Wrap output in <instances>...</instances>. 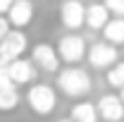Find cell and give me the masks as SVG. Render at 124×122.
<instances>
[{
    "mask_svg": "<svg viewBox=\"0 0 124 122\" xmlns=\"http://www.w3.org/2000/svg\"><path fill=\"white\" fill-rule=\"evenodd\" d=\"M57 122H72V120H69V117H64V120H57Z\"/></svg>",
    "mask_w": 124,
    "mask_h": 122,
    "instance_id": "cell-20",
    "label": "cell"
},
{
    "mask_svg": "<svg viewBox=\"0 0 124 122\" xmlns=\"http://www.w3.org/2000/svg\"><path fill=\"white\" fill-rule=\"evenodd\" d=\"M57 58L60 62H67V67H72V65H79V62L86 58V38L84 36H79L74 31H69V34H64L60 41H57Z\"/></svg>",
    "mask_w": 124,
    "mask_h": 122,
    "instance_id": "cell-2",
    "label": "cell"
},
{
    "mask_svg": "<svg viewBox=\"0 0 124 122\" xmlns=\"http://www.w3.org/2000/svg\"><path fill=\"white\" fill-rule=\"evenodd\" d=\"M98 117L105 122H122L124 120V103L119 93H103L100 101L95 103Z\"/></svg>",
    "mask_w": 124,
    "mask_h": 122,
    "instance_id": "cell-7",
    "label": "cell"
},
{
    "mask_svg": "<svg viewBox=\"0 0 124 122\" xmlns=\"http://www.w3.org/2000/svg\"><path fill=\"white\" fill-rule=\"evenodd\" d=\"M105 10L115 17H124V0H103Z\"/></svg>",
    "mask_w": 124,
    "mask_h": 122,
    "instance_id": "cell-16",
    "label": "cell"
},
{
    "mask_svg": "<svg viewBox=\"0 0 124 122\" xmlns=\"http://www.w3.org/2000/svg\"><path fill=\"white\" fill-rule=\"evenodd\" d=\"M33 2L31 0H15L12 2V7L7 10V22H10V26H15V29H24V26H29L31 19H33Z\"/></svg>",
    "mask_w": 124,
    "mask_h": 122,
    "instance_id": "cell-10",
    "label": "cell"
},
{
    "mask_svg": "<svg viewBox=\"0 0 124 122\" xmlns=\"http://www.w3.org/2000/svg\"><path fill=\"white\" fill-rule=\"evenodd\" d=\"M26 103L36 115H50L57 105V93L48 84H33L26 91Z\"/></svg>",
    "mask_w": 124,
    "mask_h": 122,
    "instance_id": "cell-3",
    "label": "cell"
},
{
    "mask_svg": "<svg viewBox=\"0 0 124 122\" xmlns=\"http://www.w3.org/2000/svg\"><path fill=\"white\" fill-rule=\"evenodd\" d=\"M26 48H29V38H26V34H24L22 29L10 31V34L0 41V67H5V65H10L12 60L22 58Z\"/></svg>",
    "mask_w": 124,
    "mask_h": 122,
    "instance_id": "cell-4",
    "label": "cell"
},
{
    "mask_svg": "<svg viewBox=\"0 0 124 122\" xmlns=\"http://www.w3.org/2000/svg\"><path fill=\"white\" fill-rule=\"evenodd\" d=\"M57 89H60L67 98H84L88 96L93 89L91 74L79 67V65H72V67H64L57 72Z\"/></svg>",
    "mask_w": 124,
    "mask_h": 122,
    "instance_id": "cell-1",
    "label": "cell"
},
{
    "mask_svg": "<svg viewBox=\"0 0 124 122\" xmlns=\"http://www.w3.org/2000/svg\"><path fill=\"white\" fill-rule=\"evenodd\" d=\"M17 105H19L17 86L10 81L5 67H0V110H2V113H10V110H15Z\"/></svg>",
    "mask_w": 124,
    "mask_h": 122,
    "instance_id": "cell-11",
    "label": "cell"
},
{
    "mask_svg": "<svg viewBox=\"0 0 124 122\" xmlns=\"http://www.w3.org/2000/svg\"><path fill=\"white\" fill-rule=\"evenodd\" d=\"M108 22H110V12L105 10V5H103V2H91V5L86 7L84 26H88L91 31H103Z\"/></svg>",
    "mask_w": 124,
    "mask_h": 122,
    "instance_id": "cell-12",
    "label": "cell"
},
{
    "mask_svg": "<svg viewBox=\"0 0 124 122\" xmlns=\"http://www.w3.org/2000/svg\"><path fill=\"white\" fill-rule=\"evenodd\" d=\"M103 38L110 46H124V17H112L105 29H103Z\"/></svg>",
    "mask_w": 124,
    "mask_h": 122,
    "instance_id": "cell-14",
    "label": "cell"
},
{
    "mask_svg": "<svg viewBox=\"0 0 124 122\" xmlns=\"http://www.w3.org/2000/svg\"><path fill=\"white\" fill-rule=\"evenodd\" d=\"M69 120L72 122H98L100 117H98L95 103H91V101H79L69 110Z\"/></svg>",
    "mask_w": 124,
    "mask_h": 122,
    "instance_id": "cell-13",
    "label": "cell"
},
{
    "mask_svg": "<svg viewBox=\"0 0 124 122\" xmlns=\"http://www.w3.org/2000/svg\"><path fill=\"white\" fill-rule=\"evenodd\" d=\"M119 98H122V103H124V89H122V91H119Z\"/></svg>",
    "mask_w": 124,
    "mask_h": 122,
    "instance_id": "cell-19",
    "label": "cell"
},
{
    "mask_svg": "<svg viewBox=\"0 0 124 122\" xmlns=\"http://www.w3.org/2000/svg\"><path fill=\"white\" fill-rule=\"evenodd\" d=\"M110 89H124V62H115L112 67L108 70V77H105Z\"/></svg>",
    "mask_w": 124,
    "mask_h": 122,
    "instance_id": "cell-15",
    "label": "cell"
},
{
    "mask_svg": "<svg viewBox=\"0 0 124 122\" xmlns=\"http://www.w3.org/2000/svg\"><path fill=\"white\" fill-rule=\"evenodd\" d=\"M60 19L64 24L67 31H74L77 34L84 26V19H86V7L81 0H64L60 5Z\"/></svg>",
    "mask_w": 124,
    "mask_h": 122,
    "instance_id": "cell-6",
    "label": "cell"
},
{
    "mask_svg": "<svg viewBox=\"0 0 124 122\" xmlns=\"http://www.w3.org/2000/svg\"><path fill=\"white\" fill-rule=\"evenodd\" d=\"M31 60L33 67L43 70V72H60V58H57V50L50 46V43H36L31 50Z\"/></svg>",
    "mask_w": 124,
    "mask_h": 122,
    "instance_id": "cell-8",
    "label": "cell"
},
{
    "mask_svg": "<svg viewBox=\"0 0 124 122\" xmlns=\"http://www.w3.org/2000/svg\"><path fill=\"white\" fill-rule=\"evenodd\" d=\"M12 2H15V0H0V15L2 17L7 15V10L12 7Z\"/></svg>",
    "mask_w": 124,
    "mask_h": 122,
    "instance_id": "cell-18",
    "label": "cell"
},
{
    "mask_svg": "<svg viewBox=\"0 0 124 122\" xmlns=\"http://www.w3.org/2000/svg\"><path fill=\"white\" fill-rule=\"evenodd\" d=\"M5 72H7L10 81H12L15 86H24V84H31V81L36 79V67H33V62L31 60H22V58H17V60H12L10 65H5Z\"/></svg>",
    "mask_w": 124,
    "mask_h": 122,
    "instance_id": "cell-9",
    "label": "cell"
},
{
    "mask_svg": "<svg viewBox=\"0 0 124 122\" xmlns=\"http://www.w3.org/2000/svg\"><path fill=\"white\" fill-rule=\"evenodd\" d=\"M10 31H12V29H10V22H7V17L0 15V41H2V38H5Z\"/></svg>",
    "mask_w": 124,
    "mask_h": 122,
    "instance_id": "cell-17",
    "label": "cell"
},
{
    "mask_svg": "<svg viewBox=\"0 0 124 122\" xmlns=\"http://www.w3.org/2000/svg\"><path fill=\"white\" fill-rule=\"evenodd\" d=\"M86 62L93 70H110L115 62H119V53L115 46H110L105 41H98L86 50Z\"/></svg>",
    "mask_w": 124,
    "mask_h": 122,
    "instance_id": "cell-5",
    "label": "cell"
}]
</instances>
